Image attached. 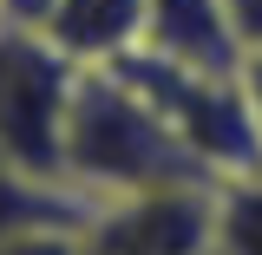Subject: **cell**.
<instances>
[{
    "label": "cell",
    "mask_w": 262,
    "mask_h": 255,
    "mask_svg": "<svg viewBox=\"0 0 262 255\" xmlns=\"http://www.w3.org/2000/svg\"><path fill=\"white\" fill-rule=\"evenodd\" d=\"M59 177L85 210L112 203V196L164 190V183H210L196 157L184 151V137L170 131L151 92L131 79L125 65H85L79 92L66 111V151Z\"/></svg>",
    "instance_id": "obj_1"
},
{
    "label": "cell",
    "mask_w": 262,
    "mask_h": 255,
    "mask_svg": "<svg viewBox=\"0 0 262 255\" xmlns=\"http://www.w3.org/2000/svg\"><path fill=\"white\" fill-rule=\"evenodd\" d=\"M85 65L66 59L46 33L0 27V177H20L39 190H66V111Z\"/></svg>",
    "instance_id": "obj_2"
},
{
    "label": "cell",
    "mask_w": 262,
    "mask_h": 255,
    "mask_svg": "<svg viewBox=\"0 0 262 255\" xmlns=\"http://www.w3.org/2000/svg\"><path fill=\"white\" fill-rule=\"evenodd\" d=\"M118 65L151 92V105L170 118V131L184 137V151L196 157V170L210 183L262 170V144H256V125H249V105L236 92V72H196V65H170V59H151V53H131Z\"/></svg>",
    "instance_id": "obj_3"
},
{
    "label": "cell",
    "mask_w": 262,
    "mask_h": 255,
    "mask_svg": "<svg viewBox=\"0 0 262 255\" xmlns=\"http://www.w3.org/2000/svg\"><path fill=\"white\" fill-rule=\"evenodd\" d=\"M216 183H164V190L112 196L85 210L79 249L85 255H210Z\"/></svg>",
    "instance_id": "obj_4"
},
{
    "label": "cell",
    "mask_w": 262,
    "mask_h": 255,
    "mask_svg": "<svg viewBox=\"0 0 262 255\" xmlns=\"http://www.w3.org/2000/svg\"><path fill=\"white\" fill-rule=\"evenodd\" d=\"M138 53L170 59V65H196V72H236L243 39L229 27L223 0H151Z\"/></svg>",
    "instance_id": "obj_5"
},
{
    "label": "cell",
    "mask_w": 262,
    "mask_h": 255,
    "mask_svg": "<svg viewBox=\"0 0 262 255\" xmlns=\"http://www.w3.org/2000/svg\"><path fill=\"white\" fill-rule=\"evenodd\" d=\"M144 13L151 0H59L39 33L79 65H118L144 46Z\"/></svg>",
    "instance_id": "obj_6"
},
{
    "label": "cell",
    "mask_w": 262,
    "mask_h": 255,
    "mask_svg": "<svg viewBox=\"0 0 262 255\" xmlns=\"http://www.w3.org/2000/svg\"><path fill=\"white\" fill-rule=\"evenodd\" d=\"M210 255H262V170H243V177L216 183Z\"/></svg>",
    "instance_id": "obj_7"
},
{
    "label": "cell",
    "mask_w": 262,
    "mask_h": 255,
    "mask_svg": "<svg viewBox=\"0 0 262 255\" xmlns=\"http://www.w3.org/2000/svg\"><path fill=\"white\" fill-rule=\"evenodd\" d=\"M236 92L249 105V125H256V144H262V46H243V59H236Z\"/></svg>",
    "instance_id": "obj_8"
},
{
    "label": "cell",
    "mask_w": 262,
    "mask_h": 255,
    "mask_svg": "<svg viewBox=\"0 0 262 255\" xmlns=\"http://www.w3.org/2000/svg\"><path fill=\"white\" fill-rule=\"evenodd\" d=\"M53 7H59V0H0V27H46V20H53Z\"/></svg>",
    "instance_id": "obj_9"
},
{
    "label": "cell",
    "mask_w": 262,
    "mask_h": 255,
    "mask_svg": "<svg viewBox=\"0 0 262 255\" xmlns=\"http://www.w3.org/2000/svg\"><path fill=\"white\" fill-rule=\"evenodd\" d=\"M223 13L243 46H262V0H223Z\"/></svg>",
    "instance_id": "obj_10"
}]
</instances>
